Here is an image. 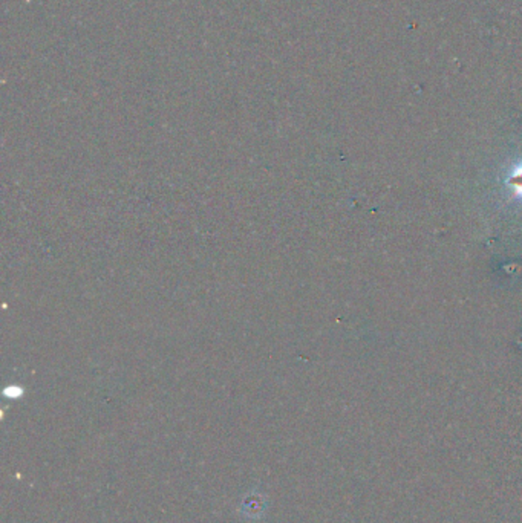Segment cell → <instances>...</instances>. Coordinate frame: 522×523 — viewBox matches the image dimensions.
<instances>
[{
  "mask_svg": "<svg viewBox=\"0 0 522 523\" xmlns=\"http://www.w3.org/2000/svg\"><path fill=\"white\" fill-rule=\"evenodd\" d=\"M265 502L258 494H251L244 501V514L248 517H259L264 511Z\"/></svg>",
  "mask_w": 522,
  "mask_h": 523,
  "instance_id": "cell-1",
  "label": "cell"
}]
</instances>
